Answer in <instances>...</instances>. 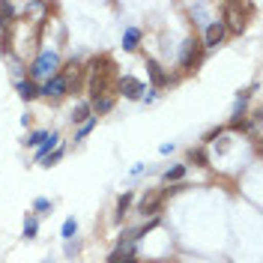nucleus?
Masks as SVG:
<instances>
[{"instance_id":"f257e3e1","label":"nucleus","mask_w":263,"mask_h":263,"mask_svg":"<svg viewBox=\"0 0 263 263\" xmlns=\"http://www.w3.org/2000/svg\"><path fill=\"white\" fill-rule=\"evenodd\" d=\"M90 96H111V78H114V63H108V69H99L96 60H90Z\"/></svg>"},{"instance_id":"f03ea898","label":"nucleus","mask_w":263,"mask_h":263,"mask_svg":"<svg viewBox=\"0 0 263 263\" xmlns=\"http://www.w3.org/2000/svg\"><path fill=\"white\" fill-rule=\"evenodd\" d=\"M57 69H60V54L57 51H42L30 66V75L33 78H45L48 81L51 75H57Z\"/></svg>"},{"instance_id":"7ed1b4c3","label":"nucleus","mask_w":263,"mask_h":263,"mask_svg":"<svg viewBox=\"0 0 263 263\" xmlns=\"http://www.w3.org/2000/svg\"><path fill=\"white\" fill-rule=\"evenodd\" d=\"M42 96H48V99H63L66 93H69V81H66V75L63 72H57V75H51L48 81L42 84V90H39Z\"/></svg>"},{"instance_id":"20e7f679","label":"nucleus","mask_w":263,"mask_h":263,"mask_svg":"<svg viewBox=\"0 0 263 263\" xmlns=\"http://www.w3.org/2000/svg\"><path fill=\"white\" fill-rule=\"evenodd\" d=\"M200 54H203V45H200L197 39H185V42H182V54H180L182 69H195V66L200 63Z\"/></svg>"},{"instance_id":"39448f33","label":"nucleus","mask_w":263,"mask_h":263,"mask_svg":"<svg viewBox=\"0 0 263 263\" xmlns=\"http://www.w3.org/2000/svg\"><path fill=\"white\" fill-rule=\"evenodd\" d=\"M228 33V24L224 21H210L206 24V33H203V48H218V42L224 39Z\"/></svg>"},{"instance_id":"423d86ee","label":"nucleus","mask_w":263,"mask_h":263,"mask_svg":"<svg viewBox=\"0 0 263 263\" xmlns=\"http://www.w3.org/2000/svg\"><path fill=\"white\" fill-rule=\"evenodd\" d=\"M117 87H120V93H123L126 99H141L144 96V90H147L144 84L138 81V78H132V75H123V78L117 81Z\"/></svg>"},{"instance_id":"0eeeda50","label":"nucleus","mask_w":263,"mask_h":263,"mask_svg":"<svg viewBox=\"0 0 263 263\" xmlns=\"http://www.w3.org/2000/svg\"><path fill=\"white\" fill-rule=\"evenodd\" d=\"M162 200H164V195H159V192H149V195L141 197L138 210H141L144 215H156V213H159V206H162Z\"/></svg>"},{"instance_id":"6e6552de","label":"nucleus","mask_w":263,"mask_h":263,"mask_svg":"<svg viewBox=\"0 0 263 263\" xmlns=\"http://www.w3.org/2000/svg\"><path fill=\"white\" fill-rule=\"evenodd\" d=\"M147 72H149V78H153V87H164V84L171 81V78H167V72H164L153 57H147Z\"/></svg>"},{"instance_id":"1a4fd4ad","label":"nucleus","mask_w":263,"mask_h":263,"mask_svg":"<svg viewBox=\"0 0 263 263\" xmlns=\"http://www.w3.org/2000/svg\"><path fill=\"white\" fill-rule=\"evenodd\" d=\"M57 144H60V135H57V132H51L48 138H45V141H42V144H39V147H36V159H39V162H42V159H45V156H51V153H54V149H57Z\"/></svg>"},{"instance_id":"9d476101","label":"nucleus","mask_w":263,"mask_h":263,"mask_svg":"<svg viewBox=\"0 0 263 263\" xmlns=\"http://www.w3.org/2000/svg\"><path fill=\"white\" fill-rule=\"evenodd\" d=\"M114 108V96H99L90 102V111H93V117H102V114H108Z\"/></svg>"},{"instance_id":"9b49d317","label":"nucleus","mask_w":263,"mask_h":263,"mask_svg":"<svg viewBox=\"0 0 263 263\" xmlns=\"http://www.w3.org/2000/svg\"><path fill=\"white\" fill-rule=\"evenodd\" d=\"M90 117H93V111H90V102H81V105H75V111H72V123H75V126H84Z\"/></svg>"},{"instance_id":"f8f14e48","label":"nucleus","mask_w":263,"mask_h":263,"mask_svg":"<svg viewBox=\"0 0 263 263\" xmlns=\"http://www.w3.org/2000/svg\"><path fill=\"white\" fill-rule=\"evenodd\" d=\"M138 42H141V30H138V27H126V33H123V48L135 51Z\"/></svg>"},{"instance_id":"ddd939ff","label":"nucleus","mask_w":263,"mask_h":263,"mask_svg":"<svg viewBox=\"0 0 263 263\" xmlns=\"http://www.w3.org/2000/svg\"><path fill=\"white\" fill-rule=\"evenodd\" d=\"M18 96L30 102V99H36V96H39V90H36V84H33V81H27V78H21V81H18Z\"/></svg>"},{"instance_id":"4468645a","label":"nucleus","mask_w":263,"mask_h":263,"mask_svg":"<svg viewBox=\"0 0 263 263\" xmlns=\"http://www.w3.org/2000/svg\"><path fill=\"white\" fill-rule=\"evenodd\" d=\"M36 233H39V218L27 215L24 218V239H36Z\"/></svg>"},{"instance_id":"2eb2a0df","label":"nucleus","mask_w":263,"mask_h":263,"mask_svg":"<svg viewBox=\"0 0 263 263\" xmlns=\"http://www.w3.org/2000/svg\"><path fill=\"white\" fill-rule=\"evenodd\" d=\"M185 177V164H174L171 171H164V182H177Z\"/></svg>"},{"instance_id":"dca6fc26","label":"nucleus","mask_w":263,"mask_h":263,"mask_svg":"<svg viewBox=\"0 0 263 263\" xmlns=\"http://www.w3.org/2000/svg\"><path fill=\"white\" fill-rule=\"evenodd\" d=\"M75 230H78V221H75V218H66V221H63V230H60L66 242H72V239H75Z\"/></svg>"},{"instance_id":"f3484780","label":"nucleus","mask_w":263,"mask_h":263,"mask_svg":"<svg viewBox=\"0 0 263 263\" xmlns=\"http://www.w3.org/2000/svg\"><path fill=\"white\" fill-rule=\"evenodd\" d=\"M129 206H132V195H120V200H117V221H123Z\"/></svg>"},{"instance_id":"a211bd4d","label":"nucleus","mask_w":263,"mask_h":263,"mask_svg":"<svg viewBox=\"0 0 263 263\" xmlns=\"http://www.w3.org/2000/svg\"><path fill=\"white\" fill-rule=\"evenodd\" d=\"M96 120H99V117H90V120H87V123H84L81 129L75 132V141H84V138H87V135H90V132H93V126H96Z\"/></svg>"},{"instance_id":"6ab92c4d","label":"nucleus","mask_w":263,"mask_h":263,"mask_svg":"<svg viewBox=\"0 0 263 263\" xmlns=\"http://www.w3.org/2000/svg\"><path fill=\"white\" fill-rule=\"evenodd\" d=\"M63 153H66L63 147H57L54 153H51V156H45V159H42V164H45V167H51V164H57L60 159H63Z\"/></svg>"},{"instance_id":"aec40b11","label":"nucleus","mask_w":263,"mask_h":263,"mask_svg":"<svg viewBox=\"0 0 263 263\" xmlns=\"http://www.w3.org/2000/svg\"><path fill=\"white\" fill-rule=\"evenodd\" d=\"M189 159H192V162H197V164H200V167H206V162H210L203 149H192V153H189Z\"/></svg>"},{"instance_id":"412c9836","label":"nucleus","mask_w":263,"mask_h":263,"mask_svg":"<svg viewBox=\"0 0 263 263\" xmlns=\"http://www.w3.org/2000/svg\"><path fill=\"white\" fill-rule=\"evenodd\" d=\"M45 138H48V132H33L30 138H27V147H39Z\"/></svg>"},{"instance_id":"4be33fe9","label":"nucleus","mask_w":263,"mask_h":263,"mask_svg":"<svg viewBox=\"0 0 263 263\" xmlns=\"http://www.w3.org/2000/svg\"><path fill=\"white\" fill-rule=\"evenodd\" d=\"M33 206H36L39 213H48V210H51V200H48V197H36V203H33Z\"/></svg>"},{"instance_id":"5701e85b","label":"nucleus","mask_w":263,"mask_h":263,"mask_svg":"<svg viewBox=\"0 0 263 263\" xmlns=\"http://www.w3.org/2000/svg\"><path fill=\"white\" fill-rule=\"evenodd\" d=\"M195 15L200 18V24H203V21H206V6H195Z\"/></svg>"},{"instance_id":"b1692460","label":"nucleus","mask_w":263,"mask_h":263,"mask_svg":"<svg viewBox=\"0 0 263 263\" xmlns=\"http://www.w3.org/2000/svg\"><path fill=\"white\" fill-rule=\"evenodd\" d=\"M75 251H78V246H75V242H66V254H69V257H72Z\"/></svg>"}]
</instances>
